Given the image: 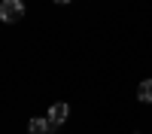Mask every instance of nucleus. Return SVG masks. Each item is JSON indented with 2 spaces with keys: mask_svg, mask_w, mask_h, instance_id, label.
<instances>
[{
  "mask_svg": "<svg viewBox=\"0 0 152 134\" xmlns=\"http://www.w3.org/2000/svg\"><path fill=\"white\" fill-rule=\"evenodd\" d=\"M24 0H0V21H6V24H15L24 18Z\"/></svg>",
  "mask_w": 152,
  "mask_h": 134,
  "instance_id": "obj_1",
  "label": "nucleus"
},
{
  "mask_svg": "<svg viewBox=\"0 0 152 134\" xmlns=\"http://www.w3.org/2000/svg\"><path fill=\"white\" fill-rule=\"evenodd\" d=\"M46 119L52 122V128H61V125L70 119V107H67L64 101H58V104H52V107L46 110Z\"/></svg>",
  "mask_w": 152,
  "mask_h": 134,
  "instance_id": "obj_2",
  "label": "nucleus"
},
{
  "mask_svg": "<svg viewBox=\"0 0 152 134\" xmlns=\"http://www.w3.org/2000/svg\"><path fill=\"white\" fill-rule=\"evenodd\" d=\"M28 131L31 134H49V131H52V122H49L46 116H34L28 122Z\"/></svg>",
  "mask_w": 152,
  "mask_h": 134,
  "instance_id": "obj_3",
  "label": "nucleus"
},
{
  "mask_svg": "<svg viewBox=\"0 0 152 134\" xmlns=\"http://www.w3.org/2000/svg\"><path fill=\"white\" fill-rule=\"evenodd\" d=\"M137 101L140 104H152V76L137 82Z\"/></svg>",
  "mask_w": 152,
  "mask_h": 134,
  "instance_id": "obj_4",
  "label": "nucleus"
},
{
  "mask_svg": "<svg viewBox=\"0 0 152 134\" xmlns=\"http://www.w3.org/2000/svg\"><path fill=\"white\" fill-rule=\"evenodd\" d=\"M55 3H61V6H67V3H70V0H55Z\"/></svg>",
  "mask_w": 152,
  "mask_h": 134,
  "instance_id": "obj_5",
  "label": "nucleus"
}]
</instances>
